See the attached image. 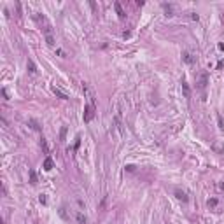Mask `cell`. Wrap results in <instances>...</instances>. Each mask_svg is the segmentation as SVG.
I'll return each mask as SVG.
<instances>
[{
	"mask_svg": "<svg viewBox=\"0 0 224 224\" xmlns=\"http://www.w3.org/2000/svg\"><path fill=\"white\" fill-rule=\"evenodd\" d=\"M53 167H54V161H53V158H46L44 159V170L46 172H49V170H53Z\"/></svg>",
	"mask_w": 224,
	"mask_h": 224,
	"instance_id": "obj_7",
	"label": "cell"
},
{
	"mask_svg": "<svg viewBox=\"0 0 224 224\" xmlns=\"http://www.w3.org/2000/svg\"><path fill=\"white\" fill-rule=\"evenodd\" d=\"M217 121H219V128H221V130H224V119H222V116H217Z\"/></svg>",
	"mask_w": 224,
	"mask_h": 224,
	"instance_id": "obj_17",
	"label": "cell"
},
{
	"mask_svg": "<svg viewBox=\"0 0 224 224\" xmlns=\"http://www.w3.org/2000/svg\"><path fill=\"white\" fill-rule=\"evenodd\" d=\"M163 9H165V16H168V18H172L173 16V5L172 4H163Z\"/></svg>",
	"mask_w": 224,
	"mask_h": 224,
	"instance_id": "obj_8",
	"label": "cell"
},
{
	"mask_svg": "<svg viewBox=\"0 0 224 224\" xmlns=\"http://www.w3.org/2000/svg\"><path fill=\"white\" fill-rule=\"evenodd\" d=\"M74 219L77 221L79 224H88V217H86V215H84L81 210H75V212H74Z\"/></svg>",
	"mask_w": 224,
	"mask_h": 224,
	"instance_id": "obj_3",
	"label": "cell"
},
{
	"mask_svg": "<svg viewBox=\"0 0 224 224\" xmlns=\"http://www.w3.org/2000/svg\"><path fill=\"white\" fill-rule=\"evenodd\" d=\"M114 9H116V12H117V16L121 19H124V16H126V12L123 11V7H121V4L119 2H114Z\"/></svg>",
	"mask_w": 224,
	"mask_h": 224,
	"instance_id": "obj_6",
	"label": "cell"
},
{
	"mask_svg": "<svg viewBox=\"0 0 224 224\" xmlns=\"http://www.w3.org/2000/svg\"><path fill=\"white\" fill-rule=\"evenodd\" d=\"M27 68H28L30 74H37V67H35V63L32 62V60H28V62H27Z\"/></svg>",
	"mask_w": 224,
	"mask_h": 224,
	"instance_id": "obj_9",
	"label": "cell"
},
{
	"mask_svg": "<svg viewBox=\"0 0 224 224\" xmlns=\"http://www.w3.org/2000/svg\"><path fill=\"white\" fill-rule=\"evenodd\" d=\"M182 60H184L186 63H189V65H193V63L196 62V58L193 56V53H189V51H184V54H182Z\"/></svg>",
	"mask_w": 224,
	"mask_h": 224,
	"instance_id": "obj_4",
	"label": "cell"
},
{
	"mask_svg": "<svg viewBox=\"0 0 224 224\" xmlns=\"http://www.w3.org/2000/svg\"><path fill=\"white\" fill-rule=\"evenodd\" d=\"M217 49H219V51H224V42H219V44H217Z\"/></svg>",
	"mask_w": 224,
	"mask_h": 224,
	"instance_id": "obj_20",
	"label": "cell"
},
{
	"mask_svg": "<svg viewBox=\"0 0 224 224\" xmlns=\"http://www.w3.org/2000/svg\"><path fill=\"white\" fill-rule=\"evenodd\" d=\"M67 137V126H62V132H60V142H65Z\"/></svg>",
	"mask_w": 224,
	"mask_h": 224,
	"instance_id": "obj_15",
	"label": "cell"
},
{
	"mask_svg": "<svg viewBox=\"0 0 224 224\" xmlns=\"http://www.w3.org/2000/svg\"><path fill=\"white\" fill-rule=\"evenodd\" d=\"M95 105H91V103H86L84 105V123H89V121H93V117H95Z\"/></svg>",
	"mask_w": 224,
	"mask_h": 224,
	"instance_id": "obj_1",
	"label": "cell"
},
{
	"mask_svg": "<svg viewBox=\"0 0 224 224\" xmlns=\"http://www.w3.org/2000/svg\"><path fill=\"white\" fill-rule=\"evenodd\" d=\"M40 147H42V151H44L46 154L49 152V145H47V140H46L44 137H42V138H40Z\"/></svg>",
	"mask_w": 224,
	"mask_h": 224,
	"instance_id": "obj_12",
	"label": "cell"
},
{
	"mask_svg": "<svg viewBox=\"0 0 224 224\" xmlns=\"http://www.w3.org/2000/svg\"><path fill=\"white\" fill-rule=\"evenodd\" d=\"M28 124H30V126L33 128L35 132H40V126H39V123H37L35 119H28Z\"/></svg>",
	"mask_w": 224,
	"mask_h": 224,
	"instance_id": "obj_13",
	"label": "cell"
},
{
	"mask_svg": "<svg viewBox=\"0 0 224 224\" xmlns=\"http://www.w3.org/2000/svg\"><path fill=\"white\" fill-rule=\"evenodd\" d=\"M175 196L179 198L180 202H184V203L187 202V194H186L184 191H179V189H177V191H175Z\"/></svg>",
	"mask_w": 224,
	"mask_h": 224,
	"instance_id": "obj_10",
	"label": "cell"
},
{
	"mask_svg": "<svg viewBox=\"0 0 224 224\" xmlns=\"http://www.w3.org/2000/svg\"><path fill=\"white\" fill-rule=\"evenodd\" d=\"M30 184H33V186L37 184V173L33 170H30Z\"/></svg>",
	"mask_w": 224,
	"mask_h": 224,
	"instance_id": "obj_14",
	"label": "cell"
},
{
	"mask_svg": "<svg viewBox=\"0 0 224 224\" xmlns=\"http://www.w3.org/2000/svg\"><path fill=\"white\" fill-rule=\"evenodd\" d=\"M39 202H40V203H46L47 200H46V196H44V194H40V196H39Z\"/></svg>",
	"mask_w": 224,
	"mask_h": 224,
	"instance_id": "obj_19",
	"label": "cell"
},
{
	"mask_svg": "<svg viewBox=\"0 0 224 224\" xmlns=\"http://www.w3.org/2000/svg\"><path fill=\"white\" fill-rule=\"evenodd\" d=\"M191 18H193L194 21H198V19H200V16H198V14H194V12H193V14H191Z\"/></svg>",
	"mask_w": 224,
	"mask_h": 224,
	"instance_id": "obj_21",
	"label": "cell"
},
{
	"mask_svg": "<svg viewBox=\"0 0 224 224\" xmlns=\"http://www.w3.org/2000/svg\"><path fill=\"white\" fill-rule=\"evenodd\" d=\"M126 170H128V172H133V170H135V167H132V165H128V167H126Z\"/></svg>",
	"mask_w": 224,
	"mask_h": 224,
	"instance_id": "obj_22",
	"label": "cell"
},
{
	"mask_svg": "<svg viewBox=\"0 0 224 224\" xmlns=\"http://www.w3.org/2000/svg\"><path fill=\"white\" fill-rule=\"evenodd\" d=\"M46 42H47V46H54V37H53V33L46 35Z\"/></svg>",
	"mask_w": 224,
	"mask_h": 224,
	"instance_id": "obj_16",
	"label": "cell"
},
{
	"mask_svg": "<svg viewBox=\"0 0 224 224\" xmlns=\"http://www.w3.org/2000/svg\"><path fill=\"white\" fill-rule=\"evenodd\" d=\"M196 81H198V88H200V89H205V88H207V84H208V74H207V72H202V74H198Z\"/></svg>",
	"mask_w": 224,
	"mask_h": 224,
	"instance_id": "obj_2",
	"label": "cell"
},
{
	"mask_svg": "<svg viewBox=\"0 0 224 224\" xmlns=\"http://www.w3.org/2000/svg\"><path fill=\"white\" fill-rule=\"evenodd\" d=\"M207 205H208V207H215V205H217V200H215V198H212V200H208V202H207Z\"/></svg>",
	"mask_w": 224,
	"mask_h": 224,
	"instance_id": "obj_18",
	"label": "cell"
},
{
	"mask_svg": "<svg viewBox=\"0 0 224 224\" xmlns=\"http://www.w3.org/2000/svg\"><path fill=\"white\" fill-rule=\"evenodd\" d=\"M53 93L56 95L58 98H62V100H68V95H67L65 91H62L60 88H56V86H53Z\"/></svg>",
	"mask_w": 224,
	"mask_h": 224,
	"instance_id": "obj_5",
	"label": "cell"
},
{
	"mask_svg": "<svg viewBox=\"0 0 224 224\" xmlns=\"http://www.w3.org/2000/svg\"><path fill=\"white\" fill-rule=\"evenodd\" d=\"M182 93H184L186 98L191 97V91H189V86H187V82H186V81H182Z\"/></svg>",
	"mask_w": 224,
	"mask_h": 224,
	"instance_id": "obj_11",
	"label": "cell"
}]
</instances>
